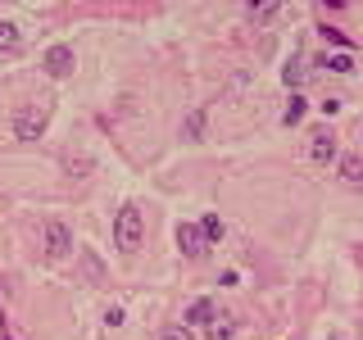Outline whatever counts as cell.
Wrapping results in <instances>:
<instances>
[{"instance_id": "cell-6", "label": "cell", "mask_w": 363, "mask_h": 340, "mask_svg": "<svg viewBox=\"0 0 363 340\" xmlns=\"http://www.w3.org/2000/svg\"><path fill=\"white\" fill-rule=\"evenodd\" d=\"M309 159H313V164H332V159H336V136L332 132H318L313 141H309Z\"/></svg>"}, {"instance_id": "cell-13", "label": "cell", "mask_w": 363, "mask_h": 340, "mask_svg": "<svg viewBox=\"0 0 363 340\" xmlns=\"http://www.w3.org/2000/svg\"><path fill=\"white\" fill-rule=\"evenodd\" d=\"M272 14H281V5H255L250 9V18H272Z\"/></svg>"}, {"instance_id": "cell-3", "label": "cell", "mask_w": 363, "mask_h": 340, "mask_svg": "<svg viewBox=\"0 0 363 340\" xmlns=\"http://www.w3.org/2000/svg\"><path fill=\"white\" fill-rule=\"evenodd\" d=\"M41 236H45V254H50V259H64L68 249H73V232H68L60 218L45 222V227H41Z\"/></svg>"}, {"instance_id": "cell-5", "label": "cell", "mask_w": 363, "mask_h": 340, "mask_svg": "<svg viewBox=\"0 0 363 340\" xmlns=\"http://www.w3.org/2000/svg\"><path fill=\"white\" fill-rule=\"evenodd\" d=\"M41 68H45L50 77H68V73H73V45H50Z\"/></svg>"}, {"instance_id": "cell-4", "label": "cell", "mask_w": 363, "mask_h": 340, "mask_svg": "<svg viewBox=\"0 0 363 340\" xmlns=\"http://www.w3.org/2000/svg\"><path fill=\"white\" fill-rule=\"evenodd\" d=\"M177 249H182L186 259H204L209 241H204V232H200L196 222H182V227H177Z\"/></svg>"}, {"instance_id": "cell-9", "label": "cell", "mask_w": 363, "mask_h": 340, "mask_svg": "<svg viewBox=\"0 0 363 340\" xmlns=\"http://www.w3.org/2000/svg\"><path fill=\"white\" fill-rule=\"evenodd\" d=\"M18 45H23V32H18V23L0 18V50H18Z\"/></svg>"}, {"instance_id": "cell-1", "label": "cell", "mask_w": 363, "mask_h": 340, "mask_svg": "<svg viewBox=\"0 0 363 340\" xmlns=\"http://www.w3.org/2000/svg\"><path fill=\"white\" fill-rule=\"evenodd\" d=\"M50 113H55V96L45 91V96H37V105H28L14 118V136L18 141H37V136L45 132V123H50Z\"/></svg>"}, {"instance_id": "cell-12", "label": "cell", "mask_w": 363, "mask_h": 340, "mask_svg": "<svg viewBox=\"0 0 363 340\" xmlns=\"http://www.w3.org/2000/svg\"><path fill=\"white\" fill-rule=\"evenodd\" d=\"M281 118H286V128H295V123L304 118V100H300V96H291V105H286V113H281Z\"/></svg>"}, {"instance_id": "cell-7", "label": "cell", "mask_w": 363, "mask_h": 340, "mask_svg": "<svg viewBox=\"0 0 363 340\" xmlns=\"http://www.w3.org/2000/svg\"><path fill=\"white\" fill-rule=\"evenodd\" d=\"M340 181H345V186H363V159L359 154L340 159Z\"/></svg>"}, {"instance_id": "cell-14", "label": "cell", "mask_w": 363, "mask_h": 340, "mask_svg": "<svg viewBox=\"0 0 363 340\" xmlns=\"http://www.w3.org/2000/svg\"><path fill=\"white\" fill-rule=\"evenodd\" d=\"M159 340H196V336H191V332H186V327H168V332H164V336H159Z\"/></svg>"}, {"instance_id": "cell-11", "label": "cell", "mask_w": 363, "mask_h": 340, "mask_svg": "<svg viewBox=\"0 0 363 340\" xmlns=\"http://www.w3.org/2000/svg\"><path fill=\"white\" fill-rule=\"evenodd\" d=\"M327 68H332V73H350V68H354V55L340 50V55H332V60H327Z\"/></svg>"}, {"instance_id": "cell-8", "label": "cell", "mask_w": 363, "mask_h": 340, "mask_svg": "<svg viewBox=\"0 0 363 340\" xmlns=\"http://www.w3.org/2000/svg\"><path fill=\"white\" fill-rule=\"evenodd\" d=\"M213 322V300H196L186 309V327H209Z\"/></svg>"}, {"instance_id": "cell-10", "label": "cell", "mask_w": 363, "mask_h": 340, "mask_svg": "<svg viewBox=\"0 0 363 340\" xmlns=\"http://www.w3.org/2000/svg\"><path fill=\"white\" fill-rule=\"evenodd\" d=\"M200 232H204V241H223V218H218V213H209V218L200 222Z\"/></svg>"}, {"instance_id": "cell-2", "label": "cell", "mask_w": 363, "mask_h": 340, "mask_svg": "<svg viewBox=\"0 0 363 340\" xmlns=\"http://www.w3.org/2000/svg\"><path fill=\"white\" fill-rule=\"evenodd\" d=\"M141 236H145L141 209H136V204H123L118 218H113V245H118L123 254H136V249H141Z\"/></svg>"}]
</instances>
